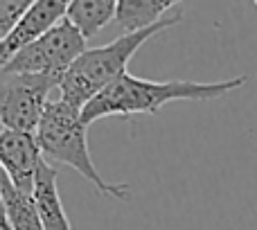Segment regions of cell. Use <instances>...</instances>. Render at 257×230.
Segmentation results:
<instances>
[{"label": "cell", "mask_w": 257, "mask_h": 230, "mask_svg": "<svg viewBox=\"0 0 257 230\" xmlns=\"http://www.w3.org/2000/svg\"><path fill=\"white\" fill-rule=\"evenodd\" d=\"M181 21L183 14L176 12L172 16H165L163 21L154 23L151 27L117 36L115 41H111L106 45L86 48L59 81L57 88L61 93L59 99H63L66 104L81 111L90 99H95L104 88H108L113 81L124 75L131 57L147 41H151L156 34L169 30V27L178 25Z\"/></svg>", "instance_id": "cell-2"}, {"label": "cell", "mask_w": 257, "mask_h": 230, "mask_svg": "<svg viewBox=\"0 0 257 230\" xmlns=\"http://www.w3.org/2000/svg\"><path fill=\"white\" fill-rule=\"evenodd\" d=\"M248 77H230L223 81H151L133 77L131 72H124L120 79H115L108 88H104L95 99H90L81 108L84 124L97 122L102 118L122 115L131 118L138 113L156 115L165 104L169 102H203V99H219L223 95H230L246 86Z\"/></svg>", "instance_id": "cell-1"}, {"label": "cell", "mask_w": 257, "mask_h": 230, "mask_svg": "<svg viewBox=\"0 0 257 230\" xmlns=\"http://www.w3.org/2000/svg\"><path fill=\"white\" fill-rule=\"evenodd\" d=\"M86 50V36L72 25L68 18L48 30L34 43L18 50L7 66L3 68V75H45L61 81L66 70L77 61Z\"/></svg>", "instance_id": "cell-4"}, {"label": "cell", "mask_w": 257, "mask_h": 230, "mask_svg": "<svg viewBox=\"0 0 257 230\" xmlns=\"http://www.w3.org/2000/svg\"><path fill=\"white\" fill-rule=\"evenodd\" d=\"M59 81L45 75H5L0 81V124L3 129L36 133L48 95Z\"/></svg>", "instance_id": "cell-5"}, {"label": "cell", "mask_w": 257, "mask_h": 230, "mask_svg": "<svg viewBox=\"0 0 257 230\" xmlns=\"http://www.w3.org/2000/svg\"><path fill=\"white\" fill-rule=\"evenodd\" d=\"M57 181H59L57 167L41 160L39 172H36L34 178V190H32L36 214H39V221L43 230H72L66 208L61 203V196H59Z\"/></svg>", "instance_id": "cell-8"}, {"label": "cell", "mask_w": 257, "mask_h": 230, "mask_svg": "<svg viewBox=\"0 0 257 230\" xmlns=\"http://www.w3.org/2000/svg\"><path fill=\"white\" fill-rule=\"evenodd\" d=\"M68 5L70 0H34L16 23V27L7 34V39L0 41V70L18 50L34 43L39 36H43L57 23H61L66 18Z\"/></svg>", "instance_id": "cell-7"}, {"label": "cell", "mask_w": 257, "mask_h": 230, "mask_svg": "<svg viewBox=\"0 0 257 230\" xmlns=\"http://www.w3.org/2000/svg\"><path fill=\"white\" fill-rule=\"evenodd\" d=\"M183 0H120L115 14V23L124 34L151 27L154 23L163 21L165 14L174 5Z\"/></svg>", "instance_id": "cell-9"}, {"label": "cell", "mask_w": 257, "mask_h": 230, "mask_svg": "<svg viewBox=\"0 0 257 230\" xmlns=\"http://www.w3.org/2000/svg\"><path fill=\"white\" fill-rule=\"evenodd\" d=\"M0 194H3L9 230H43L32 194H25L18 187H14L5 174H0Z\"/></svg>", "instance_id": "cell-11"}, {"label": "cell", "mask_w": 257, "mask_h": 230, "mask_svg": "<svg viewBox=\"0 0 257 230\" xmlns=\"http://www.w3.org/2000/svg\"><path fill=\"white\" fill-rule=\"evenodd\" d=\"M34 0H0V41L7 39V34L16 27Z\"/></svg>", "instance_id": "cell-12"}, {"label": "cell", "mask_w": 257, "mask_h": 230, "mask_svg": "<svg viewBox=\"0 0 257 230\" xmlns=\"http://www.w3.org/2000/svg\"><path fill=\"white\" fill-rule=\"evenodd\" d=\"M120 0H70L66 18L86 36L93 39L117 14Z\"/></svg>", "instance_id": "cell-10"}, {"label": "cell", "mask_w": 257, "mask_h": 230, "mask_svg": "<svg viewBox=\"0 0 257 230\" xmlns=\"http://www.w3.org/2000/svg\"><path fill=\"white\" fill-rule=\"evenodd\" d=\"M86 124L81 120V111L63 99L48 102L43 111V118L36 129V142H39L41 156L50 165H66L72 167L77 174L86 178L99 194L111 196L117 201H128L126 183H108L97 172L93 158L88 151V136H86Z\"/></svg>", "instance_id": "cell-3"}, {"label": "cell", "mask_w": 257, "mask_h": 230, "mask_svg": "<svg viewBox=\"0 0 257 230\" xmlns=\"http://www.w3.org/2000/svg\"><path fill=\"white\" fill-rule=\"evenodd\" d=\"M43 160L36 133L3 129L0 131V169L14 187L32 194L39 165Z\"/></svg>", "instance_id": "cell-6"}, {"label": "cell", "mask_w": 257, "mask_h": 230, "mask_svg": "<svg viewBox=\"0 0 257 230\" xmlns=\"http://www.w3.org/2000/svg\"><path fill=\"white\" fill-rule=\"evenodd\" d=\"M253 3H255V7H257V0H253Z\"/></svg>", "instance_id": "cell-13"}]
</instances>
